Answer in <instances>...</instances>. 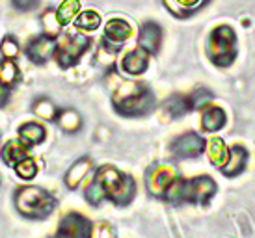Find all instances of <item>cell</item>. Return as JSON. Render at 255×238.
Listing matches in <instances>:
<instances>
[{
  "instance_id": "1",
  "label": "cell",
  "mask_w": 255,
  "mask_h": 238,
  "mask_svg": "<svg viewBox=\"0 0 255 238\" xmlns=\"http://www.w3.org/2000/svg\"><path fill=\"white\" fill-rule=\"evenodd\" d=\"M15 209L28 220H45L52 214L56 199L39 186H21L15 192Z\"/></svg>"
},
{
  "instance_id": "2",
  "label": "cell",
  "mask_w": 255,
  "mask_h": 238,
  "mask_svg": "<svg viewBox=\"0 0 255 238\" xmlns=\"http://www.w3.org/2000/svg\"><path fill=\"white\" fill-rule=\"evenodd\" d=\"M209 58L218 67H229L237 58V34L231 26H218L209 35Z\"/></svg>"
},
{
  "instance_id": "3",
  "label": "cell",
  "mask_w": 255,
  "mask_h": 238,
  "mask_svg": "<svg viewBox=\"0 0 255 238\" xmlns=\"http://www.w3.org/2000/svg\"><path fill=\"white\" fill-rule=\"evenodd\" d=\"M92 39L88 35L82 34H73V35H64L56 41V58L58 65L62 69H69L73 65H77L78 60L84 56V52L90 49Z\"/></svg>"
},
{
  "instance_id": "4",
  "label": "cell",
  "mask_w": 255,
  "mask_h": 238,
  "mask_svg": "<svg viewBox=\"0 0 255 238\" xmlns=\"http://www.w3.org/2000/svg\"><path fill=\"white\" fill-rule=\"evenodd\" d=\"M114 108H116V112L125 118H142L155 108V95L143 86L134 95L114 103Z\"/></svg>"
},
{
  "instance_id": "5",
  "label": "cell",
  "mask_w": 255,
  "mask_h": 238,
  "mask_svg": "<svg viewBox=\"0 0 255 238\" xmlns=\"http://www.w3.org/2000/svg\"><path fill=\"white\" fill-rule=\"evenodd\" d=\"M216 194V182L209 175L183 181V203L207 205Z\"/></svg>"
},
{
  "instance_id": "6",
  "label": "cell",
  "mask_w": 255,
  "mask_h": 238,
  "mask_svg": "<svg viewBox=\"0 0 255 238\" xmlns=\"http://www.w3.org/2000/svg\"><path fill=\"white\" fill-rule=\"evenodd\" d=\"M179 177V171L171 164H155L145 173V188L151 196L162 197L166 188Z\"/></svg>"
},
{
  "instance_id": "7",
  "label": "cell",
  "mask_w": 255,
  "mask_h": 238,
  "mask_svg": "<svg viewBox=\"0 0 255 238\" xmlns=\"http://www.w3.org/2000/svg\"><path fill=\"white\" fill-rule=\"evenodd\" d=\"M92 222L77 212L64 216V220L60 222V227H58V237L62 238H92Z\"/></svg>"
},
{
  "instance_id": "8",
  "label": "cell",
  "mask_w": 255,
  "mask_h": 238,
  "mask_svg": "<svg viewBox=\"0 0 255 238\" xmlns=\"http://www.w3.org/2000/svg\"><path fill=\"white\" fill-rule=\"evenodd\" d=\"M130 35H132V26L125 19L114 17V19H110L107 22V26H105V37H103L101 43H105L108 49L120 52L123 43L127 41Z\"/></svg>"
},
{
  "instance_id": "9",
  "label": "cell",
  "mask_w": 255,
  "mask_h": 238,
  "mask_svg": "<svg viewBox=\"0 0 255 238\" xmlns=\"http://www.w3.org/2000/svg\"><path fill=\"white\" fill-rule=\"evenodd\" d=\"M207 141L196 132H186L171 141V153L177 158H196L205 151Z\"/></svg>"
},
{
  "instance_id": "10",
  "label": "cell",
  "mask_w": 255,
  "mask_h": 238,
  "mask_svg": "<svg viewBox=\"0 0 255 238\" xmlns=\"http://www.w3.org/2000/svg\"><path fill=\"white\" fill-rule=\"evenodd\" d=\"M54 52H56V37H50L47 34L37 35L26 45V56L30 62L37 63V65L50 60L54 56Z\"/></svg>"
},
{
  "instance_id": "11",
  "label": "cell",
  "mask_w": 255,
  "mask_h": 238,
  "mask_svg": "<svg viewBox=\"0 0 255 238\" xmlns=\"http://www.w3.org/2000/svg\"><path fill=\"white\" fill-rule=\"evenodd\" d=\"M162 43V28L153 21H147L140 30L138 35V47L143 49L147 54H155L160 49Z\"/></svg>"
},
{
  "instance_id": "12",
  "label": "cell",
  "mask_w": 255,
  "mask_h": 238,
  "mask_svg": "<svg viewBox=\"0 0 255 238\" xmlns=\"http://www.w3.org/2000/svg\"><path fill=\"white\" fill-rule=\"evenodd\" d=\"M149 67V54L143 49H134L127 52L123 60H121V69L125 71L130 77H138V75H143Z\"/></svg>"
},
{
  "instance_id": "13",
  "label": "cell",
  "mask_w": 255,
  "mask_h": 238,
  "mask_svg": "<svg viewBox=\"0 0 255 238\" xmlns=\"http://www.w3.org/2000/svg\"><path fill=\"white\" fill-rule=\"evenodd\" d=\"M248 162V151L242 145H233L229 147V154H227L226 164L222 166V173L226 177H237L241 175Z\"/></svg>"
},
{
  "instance_id": "14",
  "label": "cell",
  "mask_w": 255,
  "mask_h": 238,
  "mask_svg": "<svg viewBox=\"0 0 255 238\" xmlns=\"http://www.w3.org/2000/svg\"><path fill=\"white\" fill-rule=\"evenodd\" d=\"M28 151H30V147H26L21 140H7L6 143H4L2 151H0V158H2V162H4L6 166L15 168L19 162L24 160L26 156H30Z\"/></svg>"
},
{
  "instance_id": "15",
  "label": "cell",
  "mask_w": 255,
  "mask_h": 238,
  "mask_svg": "<svg viewBox=\"0 0 255 238\" xmlns=\"http://www.w3.org/2000/svg\"><path fill=\"white\" fill-rule=\"evenodd\" d=\"M19 140L26 145V147H34V145H39L45 141L47 138V130H45V126L41 123H37V121H28V123H22L19 126Z\"/></svg>"
},
{
  "instance_id": "16",
  "label": "cell",
  "mask_w": 255,
  "mask_h": 238,
  "mask_svg": "<svg viewBox=\"0 0 255 238\" xmlns=\"http://www.w3.org/2000/svg\"><path fill=\"white\" fill-rule=\"evenodd\" d=\"M92 166H93L92 158H88V156H84V158H78L71 168L67 169V173H65V177H64L65 186H67L69 190H77L78 186H80V182L86 179V175L90 173Z\"/></svg>"
},
{
  "instance_id": "17",
  "label": "cell",
  "mask_w": 255,
  "mask_h": 238,
  "mask_svg": "<svg viewBox=\"0 0 255 238\" xmlns=\"http://www.w3.org/2000/svg\"><path fill=\"white\" fill-rule=\"evenodd\" d=\"M226 125V112L220 106H209L201 116V128L205 132H218Z\"/></svg>"
},
{
  "instance_id": "18",
  "label": "cell",
  "mask_w": 255,
  "mask_h": 238,
  "mask_svg": "<svg viewBox=\"0 0 255 238\" xmlns=\"http://www.w3.org/2000/svg\"><path fill=\"white\" fill-rule=\"evenodd\" d=\"M54 121H56L58 126L67 134L78 132L80 126H82V118H80V114H78L77 110H73V108H62V110H58Z\"/></svg>"
},
{
  "instance_id": "19",
  "label": "cell",
  "mask_w": 255,
  "mask_h": 238,
  "mask_svg": "<svg viewBox=\"0 0 255 238\" xmlns=\"http://www.w3.org/2000/svg\"><path fill=\"white\" fill-rule=\"evenodd\" d=\"M207 2L209 0H164V6L175 17H188L190 13L201 9Z\"/></svg>"
},
{
  "instance_id": "20",
  "label": "cell",
  "mask_w": 255,
  "mask_h": 238,
  "mask_svg": "<svg viewBox=\"0 0 255 238\" xmlns=\"http://www.w3.org/2000/svg\"><path fill=\"white\" fill-rule=\"evenodd\" d=\"M134 194H136L134 179L130 175H125L120 184V188L116 190V194L110 197V201H112L114 205H118V207H127V205L134 199Z\"/></svg>"
},
{
  "instance_id": "21",
  "label": "cell",
  "mask_w": 255,
  "mask_h": 238,
  "mask_svg": "<svg viewBox=\"0 0 255 238\" xmlns=\"http://www.w3.org/2000/svg\"><path fill=\"white\" fill-rule=\"evenodd\" d=\"M56 11V19L60 26L64 28L67 24L75 22V19L80 13V0H62V4L54 9Z\"/></svg>"
},
{
  "instance_id": "22",
  "label": "cell",
  "mask_w": 255,
  "mask_h": 238,
  "mask_svg": "<svg viewBox=\"0 0 255 238\" xmlns=\"http://www.w3.org/2000/svg\"><path fill=\"white\" fill-rule=\"evenodd\" d=\"M21 78V69L19 65L15 63V60H9V58H2L0 60V84L6 86V88H13Z\"/></svg>"
},
{
  "instance_id": "23",
  "label": "cell",
  "mask_w": 255,
  "mask_h": 238,
  "mask_svg": "<svg viewBox=\"0 0 255 238\" xmlns=\"http://www.w3.org/2000/svg\"><path fill=\"white\" fill-rule=\"evenodd\" d=\"M207 156H209V160L213 166H218L222 168L227 160V154H229V149L226 147V141L222 140V138H211L209 143H207Z\"/></svg>"
},
{
  "instance_id": "24",
  "label": "cell",
  "mask_w": 255,
  "mask_h": 238,
  "mask_svg": "<svg viewBox=\"0 0 255 238\" xmlns=\"http://www.w3.org/2000/svg\"><path fill=\"white\" fill-rule=\"evenodd\" d=\"M164 110L166 114L170 116V118H181L184 114L192 110L190 108V101L183 95H171L170 99H166V103H164Z\"/></svg>"
},
{
  "instance_id": "25",
  "label": "cell",
  "mask_w": 255,
  "mask_h": 238,
  "mask_svg": "<svg viewBox=\"0 0 255 238\" xmlns=\"http://www.w3.org/2000/svg\"><path fill=\"white\" fill-rule=\"evenodd\" d=\"M75 26L78 30H84V32H93L101 26V15L95 9H86L82 13H78V17L75 19Z\"/></svg>"
},
{
  "instance_id": "26",
  "label": "cell",
  "mask_w": 255,
  "mask_h": 238,
  "mask_svg": "<svg viewBox=\"0 0 255 238\" xmlns=\"http://www.w3.org/2000/svg\"><path fill=\"white\" fill-rule=\"evenodd\" d=\"M32 110H34V114H36L37 118L47 119V121H54L58 114V108L47 97L37 99L36 103H34V106H32Z\"/></svg>"
},
{
  "instance_id": "27",
  "label": "cell",
  "mask_w": 255,
  "mask_h": 238,
  "mask_svg": "<svg viewBox=\"0 0 255 238\" xmlns=\"http://www.w3.org/2000/svg\"><path fill=\"white\" fill-rule=\"evenodd\" d=\"M84 196H86V201H88L90 205L99 207V205L107 199V192H105V188L101 186V182L97 181V179H93V181L88 184Z\"/></svg>"
},
{
  "instance_id": "28",
  "label": "cell",
  "mask_w": 255,
  "mask_h": 238,
  "mask_svg": "<svg viewBox=\"0 0 255 238\" xmlns=\"http://www.w3.org/2000/svg\"><path fill=\"white\" fill-rule=\"evenodd\" d=\"M15 173L22 181H32L37 175V162L32 156H26L24 160H21L15 166Z\"/></svg>"
},
{
  "instance_id": "29",
  "label": "cell",
  "mask_w": 255,
  "mask_h": 238,
  "mask_svg": "<svg viewBox=\"0 0 255 238\" xmlns=\"http://www.w3.org/2000/svg\"><path fill=\"white\" fill-rule=\"evenodd\" d=\"M41 24H43L45 34L50 35V37H56V35L60 34V30H62V26H60V22H58V19H56V11H54V9H47V11L43 13Z\"/></svg>"
},
{
  "instance_id": "30",
  "label": "cell",
  "mask_w": 255,
  "mask_h": 238,
  "mask_svg": "<svg viewBox=\"0 0 255 238\" xmlns=\"http://www.w3.org/2000/svg\"><path fill=\"white\" fill-rule=\"evenodd\" d=\"M0 54L2 58H9V60H17L19 54H21V47H19V41L11 37V35H6L2 43H0Z\"/></svg>"
},
{
  "instance_id": "31",
  "label": "cell",
  "mask_w": 255,
  "mask_h": 238,
  "mask_svg": "<svg viewBox=\"0 0 255 238\" xmlns=\"http://www.w3.org/2000/svg\"><path fill=\"white\" fill-rule=\"evenodd\" d=\"M188 101H190V108L198 110V108H203V106L213 101V93L209 90H196L188 97Z\"/></svg>"
},
{
  "instance_id": "32",
  "label": "cell",
  "mask_w": 255,
  "mask_h": 238,
  "mask_svg": "<svg viewBox=\"0 0 255 238\" xmlns=\"http://www.w3.org/2000/svg\"><path fill=\"white\" fill-rule=\"evenodd\" d=\"M92 238H116V231L108 222H99L93 227Z\"/></svg>"
},
{
  "instance_id": "33",
  "label": "cell",
  "mask_w": 255,
  "mask_h": 238,
  "mask_svg": "<svg viewBox=\"0 0 255 238\" xmlns=\"http://www.w3.org/2000/svg\"><path fill=\"white\" fill-rule=\"evenodd\" d=\"M11 4H13L15 9H19V11H22V13H26V11L36 9L37 4H39V0H11Z\"/></svg>"
},
{
  "instance_id": "34",
  "label": "cell",
  "mask_w": 255,
  "mask_h": 238,
  "mask_svg": "<svg viewBox=\"0 0 255 238\" xmlns=\"http://www.w3.org/2000/svg\"><path fill=\"white\" fill-rule=\"evenodd\" d=\"M7 97H9V88L0 84V106H4L7 103Z\"/></svg>"
},
{
  "instance_id": "35",
  "label": "cell",
  "mask_w": 255,
  "mask_h": 238,
  "mask_svg": "<svg viewBox=\"0 0 255 238\" xmlns=\"http://www.w3.org/2000/svg\"><path fill=\"white\" fill-rule=\"evenodd\" d=\"M54 238H62V237H58V235H56V237H54Z\"/></svg>"
}]
</instances>
